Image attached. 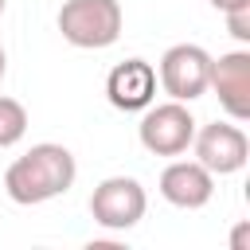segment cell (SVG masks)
I'll list each match as a JSON object with an SVG mask.
<instances>
[{"label": "cell", "mask_w": 250, "mask_h": 250, "mask_svg": "<svg viewBox=\"0 0 250 250\" xmlns=\"http://www.w3.org/2000/svg\"><path fill=\"white\" fill-rule=\"evenodd\" d=\"M78 176V164H74V152L66 145H55V141H43V145H31L23 156H16L4 172V191L12 203L20 207H35V203H47V199H59L70 191Z\"/></svg>", "instance_id": "obj_1"}, {"label": "cell", "mask_w": 250, "mask_h": 250, "mask_svg": "<svg viewBox=\"0 0 250 250\" xmlns=\"http://www.w3.org/2000/svg\"><path fill=\"white\" fill-rule=\"evenodd\" d=\"M121 4L117 0H62L59 8V31L70 47L102 51L121 39Z\"/></svg>", "instance_id": "obj_2"}, {"label": "cell", "mask_w": 250, "mask_h": 250, "mask_svg": "<svg viewBox=\"0 0 250 250\" xmlns=\"http://www.w3.org/2000/svg\"><path fill=\"white\" fill-rule=\"evenodd\" d=\"M137 137H141L145 152H152V156H180V152L191 148L195 117H191L188 102H160V105L145 109Z\"/></svg>", "instance_id": "obj_3"}, {"label": "cell", "mask_w": 250, "mask_h": 250, "mask_svg": "<svg viewBox=\"0 0 250 250\" xmlns=\"http://www.w3.org/2000/svg\"><path fill=\"white\" fill-rule=\"evenodd\" d=\"M145 207H148V195H145L141 180H133V176H105L90 195V215L105 230L137 227L145 219Z\"/></svg>", "instance_id": "obj_4"}, {"label": "cell", "mask_w": 250, "mask_h": 250, "mask_svg": "<svg viewBox=\"0 0 250 250\" xmlns=\"http://www.w3.org/2000/svg\"><path fill=\"white\" fill-rule=\"evenodd\" d=\"M211 55L199 43H176L160 55V90L172 102H195L207 94Z\"/></svg>", "instance_id": "obj_5"}, {"label": "cell", "mask_w": 250, "mask_h": 250, "mask_svg": "<svg viewBox=\"0 0 250 250\" xmlns=\"http://www.w3.org/2000/svg\"><path fill=\"white\" fill-rule=\"evenodd\" d=\"M191 148H195V160L211 172V176H234L246 168L250 160V141L238 125H227V121H211L203 129H195L191 137Z\"/></svg>", "instance_id": "obj_6"}, {"label": "cell", "mask_w": 250, "mask_h": 250, "mask_svg": "<svg viewBox=\"0 0 250 250\" xmlns=\"http://www.w3.org/2000/svg\"><path fill=\"white\" fill-rule=\"evenodd\" d=\"M207 90H215L227 117L250 121V51H227L211 59Z\"/></svg>", "instance_id": "obj_7"}, {"label": "cell", "mask_w": 250, "mask_h": 250, "mask_svg": "<svg viewBox=\"0 0 250 250\" xmlns=\"http://www.w3.org/2000/svg\"><path fill=\"white\" fill-rule=\"evenodd\" d=\"M105 98L113 109H125V113H137V109H148L152 98H156V70L152 62L145 59H125L109 70L105 78Z\"/></svg>", "instance_id": "obj_8"}, {"label": "cell", "mask_w": 250, "mask_h": 250, "mask_svg": "<svg viewBox=\"0 0 250 250\" xmlns=\"http://www.w3.org/2000/svg\"><path fill=\"white\" fill-rule=\"evenodd\" d=\"M160 195L180 211H199L215 195V176L199 160H172L160 172Z\"/></svg>", "instance_id": "obj_9"}, {"label": "cell", "mask_w": 250, "mask_h": 250, "mask_svg": "<svg viewBox=\"0 0 250 250\" xmlns=\"http://www.w3.org/2000/svg\"><path fill=\"white\" fill-rule=\"evenodd\" d=\"M23 133H27V109H23V102L0 94V148L20 145Z\"/></svg>", "instance_id": "obj_10"}, {"label": "cell", "mask_w": 250, "mask_h": 250, "mask_svg": "<svg viewBox=\"0 0 250 250\" xmlns=\"http://www.w3.org/2000/svg\"><path fill=\"white\" fill-rule=\"evenodd\" d=\"M227 16V31L238 39V43H250V4H238V8H230V12H223Z\"/></svg>", "instance_id": "obj_11"}, {"label": "cell", "mask_w": 250, "mask_h": 250, "mask_svg": "<svg viewBox=\"0 0 250 250\" xmlns=\"http://www.w3.org/2000/svg\"><path fill=\"white\" fill-rule=\"evenodd\" d=\"M246 238H250V223H238L230 234V250H246Z\"/></svg>", "instance_id": "obj_12"}, {"label": "cell", "mask_w": 250, "mask_h": 250, "mask_svg": "<svg viewBox=\"0 0 250 250\" xmlns=\"http://www.w3.org/2000/svg\"><path fill=\"white\" fill-rule=\"evenodd\" d=\"M215 12H230V8H238V4H250V0H207Z\"/></svg>", "instance_id": "obj_13"}, {"label": "cell", "mask_w": 250, "mask_h": 250, "mask_svg": "<svg viewBox=\"0 0 250 250\" xmlns=\"http://www.w3.org/2000/svg\"><path fill=\"white\" fill-rule=\"evenodd\" d=\"M4 70H8V59H4V47H0V78H4Z\"/></svg>", "instance_id": "obj_14"}, {"label": "cell", "mask_w": 250, "mask_h": 250, "mask_svg": "<svg viewBox=\"0 0 250 250\" xmlns=\"http://www.w3.org/2000/svg\"><path fill=\"white\" fill-rule=\"evenodd\" d=\"M0 16H4V0H0Z\"/></svg>", "instance_id": "obj_15"}]
</instances>
